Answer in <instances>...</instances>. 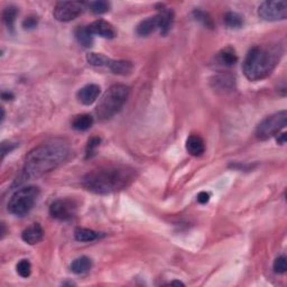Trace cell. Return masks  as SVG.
<instances>
[{"label":"cell","instance_id":"cell-12","mask_svg":"<svg viewBox=\"0 0 287 287\" xmlns=\"http://www.w3.org/2000/svg\"><path fill=\"white\" fill-rule=\"evenodd\" d=\"M161 23V16L160 14L153 16V17H148L146 19L141 20L136 28L137 34L139 36H148L154 33L156 30L160 28Z\"/></svg>","mask_w":287,"mask_h":287},{"label":"cell","instance_id":"cell-18","mask_svg":"<svg viewBox=\"0 0 287 287\" xmlns=\"http://www.w3.org/2000/svg\"><path fill=\"white\" fill-rule=\"evenodd\" d=\"M92 268V260L87 256L76 258L71 264V270L76 275L88 273Z\"/></svg>","mask_w":287,"mask_h":287},{"label":"cell","instance_id":"cell-5","mask_svg":"<svg viewBox=\"0 0 287 287\" xmlns=\"http://www.w3.org/2000/svg\"><path fill=\"white\" fill-rule=\"evenodd\" d=\"M38 195V188L33 185L17 190L8 202V211L16 217L26 216L34 208Z\"/></svg>","mask_w":287,"mask_h":287},{"label":"cell","instance_id":"cell-17","mask_svg":"<svg viewBox=\"0 0 287 287\" xmlns=\"http://www.w3.org/2000/svg\"><path fill=\"white\" fill-rule=\"evenodd\" d=\"M94 123H95L94 117H92L91 115L83 114V115H79L75 117L73 121H72V127H73V129H75V130L86 131L92 127Z\"/></svg>","mask_w":287,"mask_h":287},{"label":"cell","instance_id":"cell-30","mask_svg":"<svg viewBox=\"0 0 287 287\" xmlns=\"http://www.w3.org/2000/svg\"><path fill=\"white\" fill-rule=\"evenodd\" d=\"M38 24V19L36 16H30V17H27L24 19L23 22V28L26 31H30V30H34V28L37 26Z\"/></svg>","mask_w":287,"mask_h":287},{"label":"cell","instance_id":"cell-33","mask_svg":"<svg viewBox=\"0 0 287 287\" xmlns=\"http://www.w3.org/2000/svg\"><path fill=\"white\" fill-rule=\"evenodd\" d=\"M2 99L3 100H13L14 95L11 92H2Z\"/></svg>","mask_w":287,"mask_h":287},{"label":"cell","instance_id":"cell-1","mask_svg":"<svg viewBox=\"0 0 287 287\" xmlns=\"http://www.w3.org/2000/svg\"><path fill=\"white\" fill-rule=\"evenodd\" d=\"M70 154V148L63 143H48L34 148L27 154L17 184L37 179L45 173L53 171L68 159Z\"/></svg>","mask_w":287,"mask_h":287},{"label":"cell","instance_id":"cell-29","mask_svg":"<svg viewBox=\"0 0 287 287\" xmlns=\"http://www.w3.org/2000/svg\"><path fill=\"white\" fill-rule=\"evenodd\" d=\"M274 272L277 274H284L287 270V261L285 256L277 257L274 261Z\"/></svg>","mask_w":287,"mask_h":287},{"label":"cell","instance_id":"cell-28","mask_svg":"<svg viewBox=\"0 0 287 287\" xmlns=\"http://www.w3.org/2000/svg\"><path fill=\"white\" fill-rule=\"evenodd\" d=\"M101 139L99 137H92V138L88 141L87 149H86V157L87 159H91L92 156H95L96 149L100 146Z\"/></svg>","mask_w":287,"mask_h":287},{"label":"cell","instance_id":"cell-25","mask_svg":"<svg viewBox=\"0 0 287 287\" xmlns=\"http://www.w3.org/2000/svg\"><path fill=\"white\" fill-rule=\"evenodd\" d=\"M87 61L90 65L94 66H108V63L110 59L106 55L99 53H89L87 55Z\"/></svg>","mask_w":287,"mask_h":287},{"label":"cell","instance_id":"cell-8","mask_svg":"<svg viewBox=\"0 0 287 287\" xmlns=\"http://www.w3.org/2000/svg\"><path fill=\"white\" fill-rule=\"evenodd\" d=\"M84 6L81 1H61L55 5L53 15L59 22H71L82 14Z\"/></svg>","mask_w":287,"mask_h":287},{"label":"cell","instance_id":"cell-14","mask_svg":"<svg viewBox=\"0 0 287 287\" xmlns=\"http://www.w3.org/2000/svg\"><path fill=\"white\" fill-rule=\"evenodd\" d=\"M112 71V73L119 75H128L134 70V65L130 61L126 60H111L109 61L108 66Z\"/></svg>","mask_w":287,"mask_h":287},{"label":"cell","instance_id":"cell-19","mask_svg":"<svg viewBox=\"0 0 287 287\" xmlns=\"http://www.w3.org/2000/svg\"><path fill=\"white\" fill-rule=\"evenodd\" d=\"M101 234L95 230L87 229V228H78L74 231V238L81 242H90L99 239Z\"/></svg>","mask_w":287,"mask_h":287},{"label":"cell","instance_id":"cell-3","mask_svg":"<svg viewBox=\"0 0 287 287\" xmlns=\"http://www.w3.org/2000/svg\"><path fill=\"white\" fill-rule=\"evenodd\" d=\"M283 55L281 45H257L249 50L244 62V73L250 81H259L272 73Z\"/></svg>","mask_w":287,"mask_h":287},{"label":"cell","instance_id":"cell-7","mask_svg":"<svg viewBox=\"0 0 287 287\" xmlns=\"http://www.w3.org/2000/svg\"><path fill=\"white\" fill-rule=\"evenodd\" d=\"M259 17L267 22H278L286 19L287 3L284 0H267L264 1L258 8Z\"/></svg>","mask_w":287,"mask_h":287},{"label":"cell","instance_id":"cell-23","mask_svg":"<svg viewBox=\"0 0 287 287\" xmlns=\"http://www.w3.org/2000/svg\"><path fill=\"white\" fill-rule=\"evenodd\" d=\"M224 23L229 28H240L244 26V19H242L241 16L237 13H233V11H229V13L225 14L224 16Z\"/></svg>","mask_w":287,"mask_h":287},{"label":"cell","instance_id":"cell-24","mask_svg":"<svg viewBox=\"0 0 287 287\" xmlns=\"http://www.w3.org/2000/svg\"><path fill=\"white\" fill-rule=\"evenodd\" d=\"M193 17L197 22H200L202 25L208 27V28H212L214 27V23L211 16H210L208 13H205L204 10L201 9H195L193 11Z\"/></svg>","mask_w":287,"mask_h":287},{"label":"cell","instance_id":"cell-32","mask_svg":"<svg viewBox=\"0 0 287 287\" xmlns=\"http://www.w3.org/2000/svg\"><path fill=\"white\" fill-rule=\"evenodd\" d=\"M210 201V194L208 192H200L197 194V202L201 204H207Z\"/></svg>","mask_w":287,"mask_h":287},{"label":"cell","instance_id":"cell-31","mask_svg":"<svg viewBox=\"0 0 287 287\" xmlns=\"http://www.w3.org/2000/svg\"><path fill=\"white\" fill-rule=\"evenodd\" d=\"M18 145L15 144V143H2L1 145V153H2V159L5 157L6 154L10 153L13 149H15L17 147Z\"/></svg>","mask_w":287,"mask_h":287},{"label":"cell","instance_id":"cell-15","mask_svg":"<svg viewBox=\"0 0 287 287\" xmlns=\"http://www.w3.org/2000/svg\"><path fill=\"white\" fill-rule=\"evenodd\" d=\"M187 151L192 156H201L203 155L205 152V144L204 140L197 135H191L187 139V144H185Z\"/></svg>","mask_w":287,"mask_h":287},{"label":"cell","instance_id":"cell-9","mask_svg":"<svg viewBox=\"0 0 287 287\" xmlns=\"http://www.w3.org/2000/svg\"><path fill=\"white\" fill-rule=\"evenodd\" d=\"M78 211V204L71 199L55 200L50 207V214L52 218L60 221H68L74 218Z\"/></svg>","mask_w":287,"mask_h":287},{"label":"cell","instance_id":"cell-22","mask_svg":"<svg viewBox=\"0 0 287 287\" xmlns=\"http://www.w3.org/2000/svg\"><path fill=\"white\" fill-rule=\"evenodd\" d=\"M219 61L220 63L224 64L225 66H232L237 63L238 56L231 47H227L219 53Z\"/></svg>","mask_w":287,"mask_h":287},{"label":"cell","instance_id":"cell-16","mask_svg":"<svg viewBox=\"0 0 287 287\" xmlns=\"http://www.w3.org/2000/svg\"><path fill=\"white\" fill-rule=\"evenodd\" d=\"M75 38L76 40H78V43L80 44V45H82L86 48L91 47L92 45H94V42H95L94 34L91 33L88 26H82V27L76 28Z\"/></svg>","mask_w":287,"mask_h":287},{"label":"cell","instance_id":"cell-13","mask_svg":"<svg viewBox=\"0 0 287 287\" xmlns=\"http://www.w3.org/2000/svg\"><path fill=\"white\" fill-rule=\"evenodd\" d=\"M22 238L28 245H36L43 240L44 230L39 223H33L24 230Z\"/></svg>","mask_w":287,"mask_h":287},{"label":"cell","instance_id":"cell-2","mask_svg":"<svg viewBox=\"0 0 287 287\" xmlns=\"http://www.w3.org/2000/svg\"><path fill=\"white\" fill-rule=\"evenodd\" d=\"M136 172L126 165H106L92 169L83 177L82 184L96 194H110L128 188L135 181Z\"/></svg>","mask_w":287,"mask_h":287},{"label":"cell","instance_id":"cell-6","mask_svg":"<svg viewBox=\"0 0 287 287\" xmlns=\"http://www.w3.org/2000/svg\"><path fill=\"white\" fill-rule=\"evenodd\" d=\"M287 125V112L286 110L278 111L276 114L267 117L258 125L256 129V137L260 140H267L276 136L282 129Z\"/></svg>","mask_w":287,"mask_h":287},{"label":"cell","instance_id":"cell-26","mask_svg":"<svg viewBox=\"0 0 287 287\" xmlns=\"http://www.w3.org/2000/svg\"><path fill=\"white\" fill-rule=\"evenodd\" d=\"M86 5L90 8V10L95 14H106L110 9V3L103 0H98V1H90L86 3Z\"/></svg>","mask_w":287,"mask_h":287},{"label":"cell","instance_id":"cell-4","mask_svg":"<svg viewBox=\"0 0 287 287\" xmlns=\"http://www.w3.org/2000/svg\"><path fill=\"white\" fill-rule=\"evenodd\" d=\"M129 88L125 84H114L106 91L96 108V114L100 120H108L121 110L127 102Z\"/></svg>","mask_w":287,"mask_h":287},{"label":"cell","instance_id":"cell-34","mask_svg":"<svg viewBox=\"0 0 287 287\" xmlns=\"http://www.w3.org/2000/svg\"><path fill=\"white\" fill-rule=\"evenodd\" d=\"M286 137H287V135L285 134V132H284V134L280 135V137H277V143L281 144V145L285 144L286 143Z\"/></svg>","mask_w":287,"mask_h":287},{"label":"cell","instance_id":"cell-27","mask_svg":"<svg viewBox=\"0 0 287 287\" xmlns=\"http://www.w3.org/2000/svg\"><path fill=\"white\" fill-rule=\"evenodd\" d=\"M16 269H17V273L19 276H22L23 278L30 277L32 274V265L30 260L22 259L18 262L17 266H16Z\"/></svg>","mask_w":287,"mask_h":287},{"label":"cell","instance_id":"cell-10","mask_svg":"<svg viewBox=\"0 0 287 287\" xmlns=\"http://www.w3.org/2000/svg\"><path fill=\"white\" fill-rule=\"evenodd\" d=\"M88 27L92 34L98 35L102 38L111 39V38L116 37V35H117L115 27L112 26L110 23H108L103 19L96 20V22L90 24V25H89Z\"/></svg>","mask_w":287,"mask_h":287},{"label":"cell","instance_id":"cell-21","mask_svg":"<svg viewBox=\"0 0 287 287\" xmlns=\"http://www.w3.org/2000/svg\"><path fill=\"white\" fill-rule=\"evenodd\" d=\"M161 23L159 32L161 35H167L168 32L171 31L174 22V13L171 9H163L160 11Z\"/></svg>","mask_w":287,"mask_h":287},{"label":"cell","instance_id":"cell-11","mask_svg":"<svg viewBox=\"0 0 287 287\" xmlns=\"http://www.w3.org/2000/svg\"><path fill=\"white\" fill-rule=\"evenodd\" d=\"M100 87L98 84H87L83 88H81L80 90L76 94V96H78V100L80 101L82 104H86V106H90L95 102V101L98 99V96L100 95Z\"/></svg>","mask_w":287,"mask_h":287},{"label":"cell","instance_id":"cell-35","mask_svg":"<svg viewBox=\"0 0 287 287\" xmlns=\"http://www.w3.org/2000/svg\"><path fill=\"white\" fill-rule=\"evenodd\" d=\"M169 285H182V286H184L183 283H182V282H179V281L171 282V283H169Z\"/></svg>","mask_w":287,"mask_h":287},{"label":"cell","instance_id":"cell-20","mask_svg":"<svg viewBox=\"0 0 287 287\" xmlns=\"http://www.w3.org/2000/svg\"><path fill=\"white\" fill-rule=\"evenodd\" d=\"M18 15V9L15 6H8L2 11V22L5 24L8 31L13 33L16 17Z\"/></svg>","mask_w":287,"mask_h":287}]
</instances>
